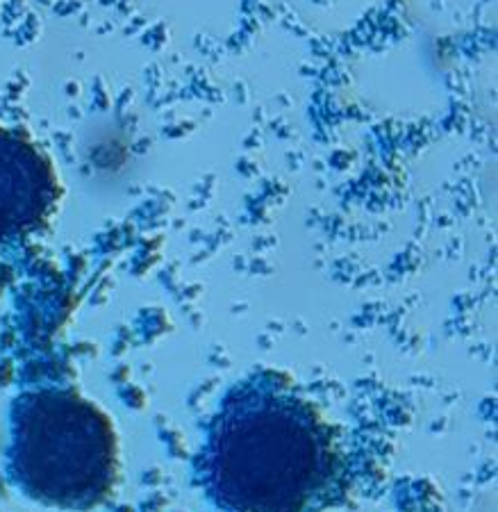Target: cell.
Returning a JSON list of instances; mask_svg holds the SVG:
<instances>
[{"instance_id":"obj_2","label":"cell","mask_w":498,"mask_h":512,"mask_svg":"<svg viewBox=\"0 0 498 512\" xmlns=\"http://www.w3.org/2000/svg\"><path fill=\"white\" fill-rule=\"evenodd\" d=\"M12 465L21 485L41 501L87 506L103 497L114 469L107 419L71 394H37L14 421Z\"/></svg>"},{"instance_id":"obj_1","label":"cell","mask_w":498,"mask_h":512,"mask_svg":"<svg viewBox=\"0 0 498 512\" xmlns=\"http://www.w3.org/2000/svg\"><path fill=\"white\" fill-rule=\"evenodd\" d=\"M326 428L282 387L237 392L214 424L207 476L237 512H301L328 476Z\"/></svg>"},{"instance_id":"obj_3","label":"cell","mask_w":498,"mask_h":512,"mask_svg":"<svg viewBox=\"0 0 498 512\" xmlns=\"http://www.w3.org/2000/svg\"><path fill=\"white\" fill-rule=\"evenodd\" d=\"M51 183L28 144L0 132V235L32 226L41 217Z\"/></svg>"}]
</instances>
